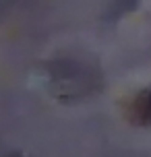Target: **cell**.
I'll list each match as a JSON object with an SVG mask.
<instances>
[{
    "mask_svg": "<svg viewBox=\"0 0 151 157\" xmlns=\"http://www.w3.org/2000/svg\"><path fill=\"white\" fill-rule=\"evenodd\" d=\"M139 0H114V13L116 15H120V13H126V10H130V8L135 6Z\"/></svg>",
    "mask_w": 151,
    "mask_h": 157,
    "instance_id": "obj_2",
    "label": "cell"
},
{
    "mask_svg": "<svg viewBox=\"0 0 151 157\" xmlns=\"http://www.w3.org/2000/svg\"><path fill=\"white\" fill-rule=\"evenodd\" d=\"M130 114H133V120L139 122V124H145V126L151 124V89L139 93L135 97V101L130 105Z\"/></svg>",
    "mask_w": 151,
    "mask_h": 157,
    "instance_id": "obj_1",
    "label": "cell"
},
{
    "mask_svg": "<svg viewBox=\"0 0 151 157\" xmlns=\"http://www.w3.org/2000/svg\"><path fill=\"white\" fill-rule=\"evenodd\" d=\"M15 157H17V155H15Z\"/></svg>",
    "mask_w": 151,
    "mask_h": 157,
    "instance_id": "obj_3",
    "label": "cell"
}]
</instances>
